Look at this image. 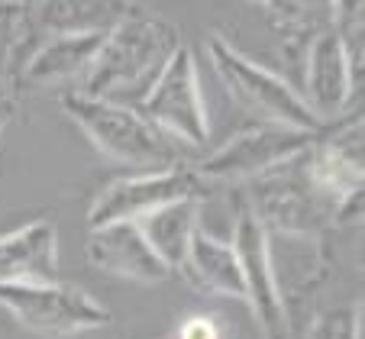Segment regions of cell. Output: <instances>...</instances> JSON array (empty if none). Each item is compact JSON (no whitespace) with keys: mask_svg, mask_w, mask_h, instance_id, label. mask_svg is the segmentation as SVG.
Listing matches in <instances>:
<instances>
[{"mask_svg":"<svg viewBox=\"0 0 365 339\" xmlns=\"http://www.w3.org/2000/svg\"><path fill=\"white\" fill-rule=\"evenodd\" d=\"M314 139L317 136L301 130L262 123L233 136L230 142H223L217 152L200 159L194 172L207 184H217V181H227V184H233V181H255L262 178L265 172H272V168L284 165L288 159L301 155L304 149H310Z\"/></svg>","mask_w":365,"mask_h":339,"instance_id":"cell-9","label":"cell"},{"mask_svg":"<svg viewBox=\"0 0 365 339\" xmlns=\"http://www.w3.org/2000/svg\"><path fill=\"white\" fill-rule=\"evenodd\" d=\"M304 152L252 181V191H249L252 201L246 204V210L262 223L265 233L278 229V236L324 239L327 226H339L336 207L310 184Z\"/></svg>","mask_w":365,"mask_h":339,"instance_id":"cell-4","label":"cell"},{"mask_svg":"<svg viewBox=\"0 0 365 339\" xmlns=\"http://www.w3.org/2000/svg\"><path fill=\"white\" fill-rule=\"evenodd\" d=\"M178 275L187 278V284L217 298H233L246 304V284H242V268L236 249L230 242L210 236L207 229H197L187 246V259Z\"/></svg>","mask_w":365,"mask_h":339,"instance_id":"cell-16","label":"cell"},{"mask_svg":"<svg viewBox=\"0 0 365 339\" xmlns=\"http://www.w3.org/2000/svg\"><path fill=\"white\" fill-rule=\"evenodd\" d=\"M207 56H210V65H214L220 84L227 88V94L240 107H246L249 113L262 117L265 123L301 130V132H310V136H320L327 130L324 120L310 113L304 97L282 75H275V71L262 68L259 62L246 58L220 33H207Z\"/></svg>","mask_w":365,"mask_h":339,"instance_id":"cell-3","label":"cell"},{"mask_svg":"<svg viewBox=\"0 0 365 339\" xmlns=\"http://www.w3.org/2000/svg\"><path fill=\"white\" fill-rule=\"evenodd\" d=\"M304 339H362V307L343 304V307L320 311L307 323Z\"/></svg>","mask_w":365,"mask_h":339,"instance_id":"cell-19","label":"cell"},{"mask_svg":"<svg viewBox=\"0 0 365 339\" xmlns=\"http://www.w3.org/2000/svg\"><path fill=\"white\" fill-rule=\"evenodd\" d=\"M233 249L242 268V284H246V304L252 311L255 323L262 330L265 339H291V320L288 307L282 301L275 271H272L269 256V233L262 223L255 220L246 207L236 217V233H233Z\"/></svg>","mask_w":365,"mask_h":339,"instance_id":"cell-11","label":"cell"},{"mask_svg":"<svg viewBox=\"0 0 365 339\" xmlns=\"http://www.w3.org/2000/svg\"><path fill=\"white\" fill-rule=\"evenodd\" d=\"M58 104L71 117V123L91 139V145L107 159L139 168V172H165V168L181 165L172 139L145 123L133 107L88 97L81 90H62Z\"/></svg>","mask_w":365,"mask_h":339,"instance_id":"cell-2","label":"cell"},{"mask_svg":"<svg viewBox=\"0 0 365 339\" xmlns=\"http://www.w3.org/2000/svg\"><path fill=\"white\" fill-rule=\"evenodd\" d=\"M58 278V229L33 220L0 236V284H48Z\"/></svg>","mask_w":365,"mask_h":339,"instance_id":"cell-15","label":"cell"},{"mask_svg":"<svg viewBox=\"0 0 365 339\" xmlns=\"http://www.w3.org/2000/svg\"><path fill=\"white\" fill-rule=\"evenodd\" d=\"M310 184L336 207L346 223L362 207V117H346L327 123L310 149L304 152Z\"/></svg>","mask_w":365,"mask_h":339,"instance_id":"cell-8","label":"cell"},{"mask_svg":"<svg viewBox=\"0 0 365 339\" xmlns=\"http://www.w3.org/2000/svg\"><path fill=\"white\" fill-rule=\"evenodd\" d=\"M255 4H262V7H265V4H272V0H255Z\"/></svg>","mask_w":365,"mask_h":339,"instance_id":"cell-23","label":"cell"},{"mask_svg":"<svg viewBox=\"0 0 365 339\" xmlns=\"http://www.w3.org/2000/svg\"><path fill=\"white\" fill-rule=\"evenodd\" d=\"M0 311L23 330L46 339H68L110 323V311L78 284H0Z\"/></svg>","mask_w":365,"mask_h":339,"instance_id":"cell-5","label":"cell"},{"mask_svg":"<svg viewBox=\"0 0 365 339\" xmlns=\"http://www.w3.org/2000/svg\"><path fill=\"white\" fill-rule=\"evenodd\" d=\"M133 110L152 123L165 139L181 145L200 149L210 139V123H207V107L204 94H200V78H197V58H194L191 46L181 42L172 62L165 65L149 94L139 100Z\"/></svg>","mask_w":365,"mask_h":339,"instance_id":"cell-6","label":"cell"},{"mask_svg":"<svg viewBox=\"0 0 365 339\" xmlns=\"http://www.w3.org/2000/svg\"><path fill=\"white\" fill-rule=\"evenodd\" d=\"M362 20L365 0H330V26L349 46L352 56L362 58Z\"/></svg>","mask_w":365,"mask_h":339,"instance_id":"cell-20","label":"cell"},{"mask_svg":"<svg viewBox=\"0 0 365 339\" xmlns=\"http://www.w3.org/2000/svg\"><path fill=\"white\" fill-rule=\"evenodd\" d=\"M362 58L352 56L349 46L333 29H324L304 46L301 78H304V104L324 123L339 120L352 104V90L359 84Z\"/></svg>","mask_w":365,"mask_h":339,"instance_id":"cell-10","label":"cell"},{"mask_svg":"<svg viewBox=\"0 0 365 339\" xmlns=\"http://www.w3.org/2000/svg\"><path fill=\"white\" fill-rule=\"evenodd\" d=\"M88 262L101 268L103 275L126 278L139 284H159L172 278V271L162 265V259L149 249L136 223H107L91 229L88 236Z\"/></svg>","mask_w":365,"mask_h":339,"instance_id":"cell-14","label":"cell"},{"mask_svg":"<svg viewBox=\"0 0 365 339\" xmlns=\"http://www.w3.org/2000/svg\"><path fill=\"white\" fill-rule=\"evenodd\" d=\"M14 113H16V97L0 88V132L7 130V123L14 120Z\"/></svg>","mask_w":365,"mask_h":339,"instance_id":"cell-22","label":"cell"},{"mask_svg":"<svg viewBox=\"0 0 365 339\" xmlns=\"http://www.w3.org/2000/svg\"><path fill=\"white\" fill-rule=\"evenodd\" d=\"M101 39L103 36H52V39H39L26 52L23 65L16 68L14 81H10V94L23 97L56 88L78 90L84 75L94 65Z\"/></svg>","mask_w":365,"mask_h":339,"instance_id":"cell-12","label":"cell"},{"mask_svg":"<svg viewBox=\"0 0 365 339\" xmlns=\"http://www.w3.org/2000/svg\"><path fill=\"white\" fill-rule=\"evenodd\" d=\"M143 239L149 242V249L162 259L168 271H181L187 259V246H191L194 233L200 229V201H178L145 214L136 220Z\"/></svg>","mask_w":365,"mask_h":339,"instance_id":"cell-17","label":"cell"},{"mask_svg":"<svg viewBox=\"0 0 365 339\" xmlns=\"http://www.w3.org/2000/svg\"><path fill=\"white\" fill-rule=\"evenodd\" d=\"M168 339H172V336H168Z\"/></svg>","mask_w":365,"mask_h":339,"instance_id":"cell-24","label":"cell"},{"mask_svg":"<svg viewBox=\"0 0 365 339\" xmlns=\"http://www.w3.org/2000/svg\"><path fill=\"white\" fill-rule=\"evenodd\" d=\"M210 184L197 178L194 168H165V172H139L130 178H117L97 191L88 210V226H107V223H136L145 214L178 201H200L207 197Z\"/></svg>","mask_w":365,"mask_h":339,"instance_id":"cell-7","label":"cell"},{"mask_svg":"<svg viewBox=\"0 0 365 339\" xmlns=\"http://www.w3.org/2000/svg\"><path fill=\"white\" fill-rule=\"evenodd\" d=\"M275 33L288 48L304 52L310 39L330 26V0H272L265 4Z\"/></svg>","mask_w":365,"mask_h":339,"instance_id":"cell-18","label":"cell"},{"mask_svg":"<svg viewBox=\"0 0 365 339\" xmlns=\"http://www.w3.org/2000/svg\"><path fill=\"white\" fill-rule=\"evenodd\" d=\"M136 10V0H23V23L36 46L52 36H107Z\"/></svg>","mask_w":365,"mask_h":339,"instance_id":"cell-13","label":"cell"},{"mask_svg":"<svg viewBox=\"0 0 365 339\" xmlns=\"http://www.w3.org/2000/svg\"><path fill=\"white\" fill-rule=\"evenodd\" d=\"M181 46V33L159 14L139 7L101 39L81 94L136 107Z\"/></svg>","mask_w":365,"mask_h":339,"instance_id":"cell-1","label":"cell"},{"mask_svg":"<svg viewBox=\"0 0 365 339\" xmlns=\"http://www.w3.org/2000/svg\"><path fill=\"white\" fill-rule=\"evenodd\" d=\"M172 339H223V326L207 313H191L178 323Z\"/></svg>","mask_w":365,"mask_h":339,"instance_id":"cell-21","label":"cell"}]
</instances>
